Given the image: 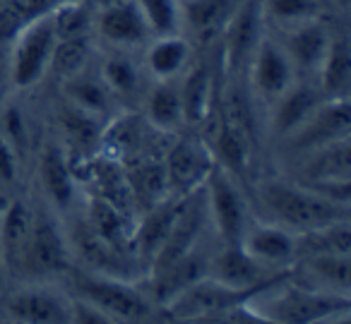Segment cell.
<instances>
[{
  "instance_id": "cell-38",
  "label": "cell",
  "mask_w": 351,
  "mask_h": 324,
  "mask_svg": "<svg viewBox=\"0 0 351 324\" xmlns=\"http://www.w3.org/2000/svg\"><path fill=\"white\" fill-rule=\"evenodd\" d=\"M60 3H68V0H60Z\"/></svg>"
},
{
  "instance_id": "cell-4",
  "label": "cell",
  "mask_w": 351,
  "mask_h": 324,
  "mask_svg": "<svg viewBox=\"0 0 351 324\" xmlns=\"http://www.w3.org/2000/svg\"><path fill=\"white\" fill-rule=\"evenodd\" d=\"M73 266V245L49 209H32V226L27 238L22 274L34 281L65 276Z\"/></svg>"
},
{
  "instance_id": "cell-19",
  "label": "cell",
  "mask_w": 351,
  "mask_h": 324,
  "mask_svg": "<svg viewBox=\"0 0 351 324\" xmlns=\"http://www.w3.org/2000/svg\"><path fill=\"white\" fill-rule=\"evenodd\" d=\"M291 274L298 284L351 295V255H303L293 262Z\"/></svg>"
},
{
  "instance_id": "cell-35",
  "label": "cell",
  "mask_w": 351,
  "mask_h": 324,
  "mask_svg": "<svg viewBox=\"0 0 351 324\" xmlns=\"http://www.w3.org/2000/svg\"><path fill=\"white\" fill-rule=\"evenodd\" d=\"M17 175H20V154L10 145L5 132L0 130V180L12 185L17 183Z\"/></svg>"
},
{
  "instance_id": "cell-20",
  "label": "cell",
  "mask_w": 351,
  "mask_h": 324,
  "mask_svg": "<svg viewBox=\"0 0 351 324\" xmlns=\"http://www.w3.org/2000/svg\"><path fill=\"white\" fill-rule=\"evenodd\" d=\"M32 226V207L22 199H10L0 209V262L10 271H20L25 264L27 238Z\"/></svg>"
},
{
  "instance_id": "cell-26",
  "label": "cell",
  "mask_w": 351,
  "mask_h": 324,
  "mask_svg": "<svg viewBox=\"0 0 351 324\" xmlns=\"http://www.w3.org/2000/svg\"><path fill=\"white\" fill-rule=\"evenodd\" d=\"M303 255H351V219L296 236V260Z\"/></svg>"
},
{
  "instance_id": "cell-8",
  "label": "cell",
  "mask_w": 351,
  "mask_h": 324,
  "mask_svg": "<svg viewBox=\"0 0 351 324\" xmlns=\"http://www.w3.org/2000/svg\"><path fill=\"white\" fill-rule=\"evenodd\" d=\"M265 20L263 3L260 0H241L234 17L226 25L221 36V68L226 77H245L258 51L260 41L265 36Z\"/></svg>"
},
{
  "instance_id": "cell-3",
  "label": "cell",
  "mask_w": 351,
  "mask_h": 324,
  "mask_svg": "<svg viewBox=\"0 0 351 324\" xmlns=\"http://www.w3.org/2000/svg\"><path fill=\"white\" fill-rule=\"evenodd\" d=\"M68 293L101 310L111 322H145L156 312V305L135 284L99 269L70 266L65 274Z\"/></svg>"
},
{
  "instance_id": "cell-37",
  "label": "cell",
  "mask_w": 351,
  "mask_h": 324,
  "mask_svg": "<svg viewBox=\"0 0 351 324\" xmlns=\"http://www.w3.org/2000/svg\"><path fill=\"white\" fill-rule=\"evenodd\" d=\"M332 5H335V10L339 12V15H346V10H349L351 0H330Z\"/></svg>"
},
{
  "instance_id": "cell-23",
  "label": "cell",
  "mask_w": 351,
  "mask_h": 324,
  "mask_svg": "<svg viewBox=\"0 0 351 324\" xmlns=\"http://www.w3.org/2000/svg\"><path fill=\"white\" fill-rule=\"evenodd\" d=\"M193 60V44L183 34H161L149 44L145 65L154 79H178Z\"/></svg>"
},
{
  "instance_id": "cell-29",
  "label": "cell",
  "mask_w": 351,
  "mask_h": 324,
  "mask_svg": "<svg viewBox=\"0 0 351 324\" xmlns=\"http://www.w3.org/2000/svg\"><path fill=\"white\" fill-rule=\"evenodd\" d=\"M92 58V36H73V39L56 41L53 55H51L49 73H53L58 79H70L87 70V63Z\"/></svg>"
},
{
  "instance_id": "cell-13",
  "label": "cell",
  "mask_w": 351,
  "mask_h": 324,
  "mask_svg": "<svg viewBox=\"0 0 351 324\" xmlns=\"http://www.w3.org/2000/svg\"><path fill=\"white\" fill-rule=\"evenodd\" d=\"M284 39L279 41L284 53L289 55L293 70L301 77H315L320 63L325 58L327 49H330L332 32L320 17H311V20L296 22V25L284 27Z\"/></svg>"
},
{
  "instance_id": "cell-2",
  "label": "cell",
  "mask_w": 351,
  "mask_h": 324,
  "mask_svg": "<svg viewBox=\"0 0 351 324\" xmlns=\"http://www.w3.org/2000/svg\"><path fill=\"white\" fill-rule=\"evenodd\" d=\"M263 322L284 324H313L332 317H346L351 312L349 295L313 288L298 281H277L263 288L250 300Z\"/></svg>"
},
{
  "instance_id": "cell-14",
  "label": "cell",
  "mask_w": 351,
  "mask_h": 324,
  "mask_svg": "<svg viewBox=\"0 0 351 324\" xmlns=\"http://www.w3.org/2000/svg\"><path fill=\"white\" fill-rule=\"evenodd\" d=\"M241 0H181V32L200 49L219 44Z\"/></svg>"
},
{
  "instance_id": "cell-11",
  "label": "cell",
  "mask_w": 351,
  "mask_h": 324,
  "mask_svg": "<svg viewBox=\"0 0 351 324\" xmlns=\"http://www.w3.org/2000/svg\"><path fill=\"white\" fill-rule=\"evenodd\" d=\"M245 79H248L255 97L265 99V101H274L291 87V82L296 79V70H293L289 55L284 53L282 44L265 34L253 60H250Z\"/></svg>"
},
{
  "instance_id": "cell-34",
  "label": "cell",
  "mask_w": 351,
  "mask_h": 324,
  "mask_svg": "<svg viewBox=\"0 0 351 324\" xmlns=\"http://www.w3.org/2000/svg\"><path fill=\"white\" fill-rule=\"evenodd\" d=\"M0 130L5 132L17 154H22V147H27V121L15 106H3V127Z\"/></svg>"
},
{
  "instance_id": "cell-28",
  "label": "cell",
  "mask_w": 351,
  "mask_h": 324,
  "mask_svg": "<svg viewBox=\"0 0 351 324\" xmlns=\"http://www.w3.org/2000/svg\"><path fill=\"white\" fill-rule=\"evenodd\" d=\"M65 94H68V101L75 108H80V111L89 113L94 118H101L111 108L113 101V94L108 92L104 79L87 77L84 70L80 75H75V77L65 79Z\"/></svg>"
},
{
  "instance_id": "cell-1",
  "label": "cell",
  "mask_w": 351,
  "mask_h": 324,
  "mask_svg": "<svg viewBox=\"0 0 351 324\" xmlns=\"http://www.w3.org/2000/svg\"><path fill=\"white\" fill-rule=\"evenodd\" d=\"M258 202L267 214V221L284 226L296 236L351 219L349 204L325 197L303 183H289V180L272 178L260 183Z\"/></svg>"
},
{
  "instance_id": "cell-36",
  "label": "cell",
  "mask_w": 351,
  "mask_h": 324,
  "mask_svg": "<svg viewBox=\"0 0 351 324\" xmlns=\"http://www.w3.org/2000/svg\"><path fill=\"white\" fill-rule=\"evenodd\" d=\"M12 89V77H10V58H8V46L0 49V108L5 106L8 94Z\"/></svg>"
},
{
  "instance_id": "cell-16",
  "label": "cell",
  "mask_w": 351,
  "mask_h": 324,
  "mask_svg": "<svg viewBox=\"0 0 351 324\" xmlns=\"http://www.w3.org/2000/svg\"><path fill=\"white\" fill-rule=\"evenodd\" d=\"M241 245L260 262L274 271H289L296 262V233L287 231L272 221L248 223Z\"/></svg>"
},
{
  "instance_id": "cell-15",
  "label": "cell",
  "mask_w": 351,
  "mask_h": 324,
  "mask_svg": "<svg viewBox=\"0 0 351 324\" xmlns=\"http://www.w3.org/2000/svg\"><path fill=\"white\" fill-rule=\"evenodd\" d=\"M351 127L349 99H325L313 111V116L289 137L291 147L301 151H311L317 147H325L330 142L346 140Z\"/></svg>"
},
{
  "instance_id": "cell-7",
  "label": "cell",
  "mask_w": 351,
  "mask_h": 324,
  "mask_svg": "<svg viewBox=\"0 0 351 324\" xmlns=\"http://www.w3.org/2000/svg\"><path fill=\"white\" fill-rule=\"evenodd\" d=\"M73 298L68 290L44 281H29L5 290L0 298V317L25 324H63L70 322Z\"/></svg>"
},
{
  "instance_id": "cell-27",
  "label": "cell",
  "mask_w": 351,
  "mask_h": 324,
  "mask_svg": "<svg viewBox=\"0 0 351 324\" xmlns=\"http://www.w3.org/2000/svg\"><path fill=\"white\" fill-rule=\"evenodd\" d=\"M147 116L156 130L173 132L183 125L181 94L176 79H156V87L147 97Z\"/></svg>"
},
{
  "instance_id": "cell-21",
  "label": "cell",
  "mask_w": 351,
  "mask_h": 324,
  "mask_svg": "<svg viewBox=\"0 0 351 324\" xmlns=\"http://www.w3.org/2000/svg\"><path fill=\"white\" fill-rule=\"evenodd\" d=\"M183 197H176L171 195L169 199H156L149 207V212L145 214V219L140 221L135 233V247H137V257L145 262L147 266L152 264V260L156 257V252L161 250L164 240L169 238L173 221L181 212Z\"/></svg>"
},
{
  "instance_id": "cell-12",
  "label": "cell",
  "mask_w": 351,
  "mask_h": 324,
  "mask_svg": "<svg viewBox=\"0 0 351 324\" xmlns=\"http://www.w3.org/2000/svg\"><path fill=\"white\" fill-rule=\"evenodd\" d=\"M94 29L116 49L142 46L152 36L135 0H97Z\"/></svg>"
},
{
  "instance_id": "cell-30",
  "label": "cell",
  "mask_w": 351,
  "mask_h": 324,
  "mask_svg": "<svg viewBox=\"0 0 351 324\" xmlns=\"http://www.w3.org/2000/svg\"><path fill=\"white\" fill-rule=\"evenodd\" d=\"M51 22L58 39L73 36H92L94 29V8L92 0H68L51 10Z\"/></svg>"
},
{
  "instance_id": "cell-25",
  "label": "cell",
  "mask_w": 351,
  "mask_h": 324,
  "mask_svg": "<svg viewBox=\"0 0 351 324\" xmlns=\"http://www.w3.org/2000/svg\"><path fill=\"white\" fill-rule=\"evenodd\" d=\"M39 173H41V185L46 190V197L60 209H70L75 202V178L70 164L65 159V151L56 145H49L46 151L41 154V164H39Z\"/></svg>"
},
{
  "instance_id": "cell-24",
  "label": "cell",
  "mask_w": 351,
  "mask_h": 324,
  "mask_svg": "<svg viewBox=\"0 0 351 324\" xmlns=\"http://www.w3.org/2000/svg\"><path fill=\"white\" fill-rule=\"evenodd\" d=\"M351 171V154H349V137L346 140L330 142L325 147L306 151V166L303 185H322V183H339L349 180Z\"/></svg>"
},
{
  "instance_id": "cell-33",
  "label": "cell",
  "mask_w": 351,
  "mask_h": 324,
  "mask_svg": "<svg viewBox=\"0 0 351 324\" xmlns=\"http://www.w3.org/2000/svg\"><path fill=\"white\" fill-rule=\"evenodd\" d=\"M265 20L277 22L279 27L320 17V0H260Z\"/></svg>"
},
{
  "instance_id": "cell-32",
  "label": "cell",
  "mask_w": 351,
  "mask_h": 324,
  "mask_svg": "<svg viewBox=\"0 0 351 324\" xmlns=\"http://www.w3.org/2000/svg\"><path fill=\"white\" fill-rule=\"evenodd\" d=\"M101 79L108 87L113 97H132L137 92V82H140V73H137L135 63L125 55H108L104 60Z\"/></svg>"
},
{
  "instance_id": "cell-5",
  "label": "cell",
  "mask_w": 351,
  "mask_h": 324,
  "mask_svg": "<svg viewBox=\"0 0 351 324\" xmlns=\"http://www.w3.org/2000/svg\"><path fill=\"white\" fill-rule=\"evenodd\" d=\"M205 204L210 223L215 226V233L221 245L241 242L245 228L250 223L248 202H245L243 185L224 169L215 164L212 173L205 180Z\"/></svg>"
},
{
  "instance_id": "cell-18",
  "label": "cell",
  "mask_w": 351,
  "mask_h": 324,
  "mask_svg": "<svg viewBox=\"0 0 351 324\" xmlns=\"http://www.w3.org/2000/svg\"><path fill=\"white\" fill-rule=\"evenodd\" d=\"M325 101V97L320 94L315 77H301L293 79L291 87L282 94L279 99H274V113H272V130L277 137H289L313 116L320 103Z\"/></svg>"
},
{
  "instance_id": "cell-22",
  "label": "cell",
  "mask_w": 351,
  "mask_h": 324,
  "mask_svg": "<svg viewBox=\"0 0 351 324\" xmlns=\"http://www.w3.org/2000/svg\"><path fill=\"white\" fill-rule=\"evenodd\" d=\"M315 82L325 99H349L351 87V46L346 34H332L330 49L320 63Z\"/></svg>"
},
{
  "instance_id": "cell-6",
  "label": "cell",
  "mask_w": 351,
  "mask_h": 324,
  "mask_svg": "<svg viewBox=\"0 0 351 324\" xmlns=\"http://www.w3.org/2000/svg\"><path fill=\"white\" fill-rule=\"evenodd\" d=\"M56 41L58 36L51 22V12L17 32L15 39L8 44L12 89H32L44 79V75L49 73Z\"/></svg>"
},
{
  "instance_id": "cell-17",
  "label": "cell",
  "mask_w": 351,
  "mask_h": 324,
  "mask_svg": "<svg viewBox=\"0 0 351 324\" xmlns=\"http://www.w3.org/2000/svg\"><path fill=\"white\" fill-rule=\"evenodd\" d=\"M217 84L215 70L207 60L188 63V68L178 77V94H181V111H183V125H205L212 106H215Z\"/></svg>"
},
{
  "instance_id": "cell-10",
  "label": "cell",
  "mask_w": 351,
  "mask_h": 324,
  "mask_svg": "<svg viewBox=\"0 0 351 324\" xmlns=\"http://www.w3.org/2000/svg\"><path fill=\"white\" fill-rule=\"evenodd\" d=\"M289 274H291V269L274 271L269 266L260 264L241 242H231V245L219 242V250L212 252L210 274L207 276L239 290H263L274 286L277 281L287 279Z\"/></svg>"
},
{
  "instance_id": "cell-9",
  "label": "cell",
  "mask_w": 351,
  "mask_h": 324,
  "mask_svg": "<svg viewBox=\"0 0 351 324\" xmlns=\"http://www.w3.org/2000/svg\"><path fill=\"white\" fill-rule=\"evenodd\" d=\"M217 159L212 147L200 137H181L169 149L164 161V183L171 195L186 197L205 185Z\"/></svg>"
},
{
  "instance_id": "cell-31",
  "label": "cell",
  "mask_w": 351,
  "mask_h": 324,
  "mask_svg": "<svg viewBox=\"0 0 351 324\" xmlns=\"http://www.w3.org/2000/svg\"><path fill=\"white\" fill-rule=\"evenodd\" d=\"M152 36L181 32V0H135Z\"/></svg>"
}]
</instances>
